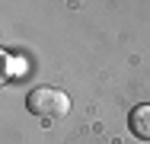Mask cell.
<instances>
[{"label":"cell","mask_w":150,"mask_h":144,"mask_svg":"<svg viewBox=\"0 0 150 144\" xmlns=\"http://www.w3.org/2000/svg\"><path fill=\"white\" fill-rule=\"evenodd\" d=\"M26 109L32 115H45V118H51V115H64L70 109V99H67V93H61L54 86H38V90H32L29 96H26Z\"/></svg>","instance_id":"1"},{"label":"cell","mask_w":150,"mask_h":144,"mask_svg":"<svg viewBox=\"0 0 150 144\" xmlns=\"http://www.w3.org/2000/svg\"><path fill=\"white\" fill-rule=\"evenodd\" d=\"M128 125H131V131H134L137 138L150 141V106H147V103L131 109V118H128Z\"/></svg>","instance_id":"2"},{"label":"cell","mask_w":150,"mask_h":144,"mask_svg":"<svg viewBox=\"0 0 150 144\" xmlns=\"http://www.w3.org/2000/svg\"><path fill=\"white\" fill-rule=\"evenodd\" d=\"M26 71V64L19 61V58H13V55H6L3 51V80H13V77H19Z\"/></svg>","instance_id":"3"}]
</instances>
